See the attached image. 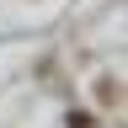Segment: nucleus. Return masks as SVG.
Listing matches in <instances>:
<instances>
[{"instance_id": "obj_1", "label": "nucleus", "mask_w": 128, "mask_h": 128, "mask_svg": "<svg viewBox=\"0 0 128 128\" xmlns=\"http://www.w3.org/2000/svg\"><path fill=\"white\" fill-rule=\"evenodd\" d=\"M70 128H96V118H91V112H75V118H70Z\"/></svg>"}]
</instances>
